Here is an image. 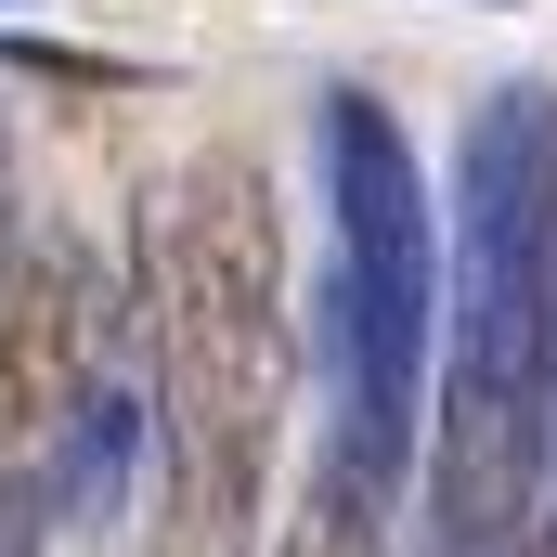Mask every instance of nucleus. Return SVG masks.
<instances>
[{"instance_id":"obj_2","label":"nucleus","mask_w":557,"mask_h":557,"mask_svg":"<svg viewBox=\"0 0 557 557\" xmlns=\"http://www.w3.org/2000/svg\"><path fill=\"white\" fill-rule=\"evenodd\" d=\"M285 221L247 156L182 169L143 208V428H156V545L247 557L285 441Z\"/></svg>"},{"instance_id":"obj_3","label":"nucleus","mask_w":557,"mask_h":557,"mask_svg":"<svg viewBox=\"0 0 557 557\" xmlns=\"http://www.w3.org/2000/svg\"><path fill=\"white\" fill-rule=\"evenodd\" d=\"M324 208H337V273H324L337 480L389 493L416 467V376H428V337H441V234H428L416 143L389 131L376 91L324 104Z\"/></svg>"},{"instance_id":"obj_6","label":"nucleus","mask_w":557,"mask_h":557,"mask_svg":"<svg viewBox=\"0 0 557 557\" xmlns=\"http://www.w3.org/2000/svg\"><path fill=\"white\" fill-rule=\"evenodd\" d=\"M0 260H13V221H0Z\"/></svg>"},{"instance_id":"obj_1","label":"nucleus","mask_w":557,"mask_h":557,"mask_svg":"<svg viewBox=\"0 0 557 557\" xmlns=\"http://www.w3.org/2000/svg\"><path fill=\"white\" fill-rule=\"evenodd\" d=\"M545 545H557V91L519 78L454 143L428 557H545Z\"/></svg>"},{"instance_id":"obj_4","label":"nucleus","mask_w":557,"mask_h":557,"mask_svg":"<svg viewBox=\"0 0 557 557\" xmlns=\"http://www.w3.org/2000/svg\"><path fill=\"white\" fill-rule=\"evenodd\" d=\"M104 298L65 247L0 260V506H52L104 441Z\"/></svg>"},{"instance_id":"obj_5","label":"nucleus","mask_w":557,"mask_h":557,"mask_svg":"<svg viewBox=\"0 0 557 557\" xmlns=\"http://www.w3.org/2000/svg\"><path fill=\"white\" fill-rule=\"evenodd\" d=\"M285 557H389L376 545V493H350V480L324 467V493H311V519L285 532Z\"/></svg>"}]
</instances>
